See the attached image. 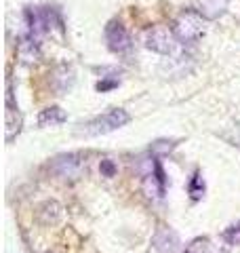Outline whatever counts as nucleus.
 <instances>
[{
  "label": "nucleus",
  "instance_id": "f257e3e1",
  "mask_svg": "<svg viewBox=\"0 0 240 253\" xmlns=\"http://www.w3.org/2000/svg\"><path fill=\"white\" fill-rule=\"evenodd\" d=\"M129 121H131V116H129L126 110L114 108L106 114L93 118V121H89V123L80 125V129L76 133L78 135H84V137H97V135H106V133H112V131L120 129V126L129 125Z\"/></svg>",
  "mask_w": 240,
  "mask_h": 253
},
{
  "label": "nucleus",
  "instance_id": "f03ea898",
  "mask_svg": "<svg viewBox=\"0 0 240 253\" xmlns=\"http://www.w3.org/2000/svg\"><path fill=\"white\" fill-rule=\"evenodd\" d=\"M23 15H26V26H28L26 36L34 38V41H38L42 34H46L53 26L61 28L59 13L55 9H49V6H30Z\"/></svg>",
  "mask_w": 240,
  "mask_h": 253
},
{
  "label": "nucleus",
  "instance_id": "7ed1b4c3",
  "mask_svg": "<svg viewBox=\"0 0 240 253\" xmlns=\"http://www.w3.org/2000/svg\"><path fill=\"white\" fill-rule=\"evenodd\" d=\"M204 17L194 9H188L179 13V17L173 23L175 38L179 42H196L200 36L204 34Z\"/></svg>",
  "mask_w": 240,
  "mask_h": 253
},
{
  "label": "nucleus",
  "instance_id": "20e7f679",
  "mask_svg": "<svg viewBox=\"0 0 240 253\" xmlns=\"http://www.w3.org/2000/svg\"><path fill=\"white\" fill-rule=\"evenodd\" d=\"M143 44H146L150 51L158 53V55H171L175 51V46H177V38H175L173 28L154 26V28H150L146 32Z\"/></svg>",
  "mask_w": 240,
  "mask_h": 253
},
{
  "label": "nucleus",
  "instance_id": "39448f33",
  "mask_svg": "<svg viewBox=\"0 0 240 253\" xmlns=\"http://www.w3.org/2000/svg\"><path fill=\"white\" fill-rule=\"evenodd\" d=\"M82 169H84V161H82V156L76 152L59 154L57 158H53V163H51V173L61 179H76L80 173H82Z\"/></svg>",
  "mask_w": 240,
  "mask_h": 253
},
{
  "label": "nucleus",
  "instance_id": "423d86ee",
  "mask_svg": "<svg viewBox=\"0 0 240 253\" xmlns=\"http://www.w3.org/2000/svg\"><path fill=\"white\" fill-rule=\"evenodd\" d=\"M21 126H23V118L19 108L15 106L13 101V86L11 81H6V112H4V139L6 144H11L21 133Z\"/></svg>",
  "mask_w": 240,
  "mask_h": 253
},
{
  "label": "nucleus",
  "instance_id": "0eeeda50",
  "mask_svg": "<svg viewBox=\"0 0 240 253\" xmlns=\"http://www.w3.org/2000/svg\"><path fill=\"white\" fill-rule=\"evenodd\" d=\"M106 42L112 53H126V51H131V46H133L131 34L126 32L122 23L116 19L106 26Z\"/></svg>",
  "mask_w": 240,
  "mask_h": 253
},
{
  "label": "nucleus",
  "instance_id": "6e6552de",
  "mask_svg": "<svg viewBox=\"0 0 240 253\" xmlns=\"http://www.w3.org/2000/svg\"><path fill=\"white\" fill-rule=\"evenodd\" d=\"M152 251L154 253H179V236L169 228L156 230L152 239Z\"/></svg>",
  "mask_w": 240,
  "mask_h": 253
},
{
  "label": "nucleus",
  "instance_id": "1a4fd4ad",
  "mask_svg": "<svg viewBox=\"0 0 240 253\" xmlns=\"http://www.w3.org/2000/svg\"><path fill=\"white\" fill-rule=\"evenodd\" d=\"M230 0H192V9L198 11L206 21L219 19L228 11Z\"/></svg>",
  "mask_w": 240,
  "mask_h": 253
},
{
  "label": "nucleus",
  "instance_id": "9d476101",
  "mask_svg": "<svg viewBox=\"0 0 240 253\" xmlns=\"http://www.w3.org/2000/svg\"><path fill=\"white\" fill-rule=\"evenodd\" d=\"M17 55H19L21 63H34V61H38V57H40L38 41H34V38H30V36H23L19 46H17Z\"/></svg>",
  "mask_w": 240,
  "mask_h": 253
},
{
  "label": "nucleus",
  "instance_id": "9b49d317",
  "mask_svg": "<svg viewBox=\"0 0 240 253\" xmlns=\"http://www.w3.org/2000/svg\"><path fill=\"white\" fill-rule=\"evenodd\" d=\"M66 121H68V114L57 106L46 108V110H42V112L38 114V125L40 126H59Z\"/></svg>",
  "mask_w": 240,
  "mask_h": 253
},
{
  "label": "nucleus",
  "instance_id": "f8f14e48",
  "mask_svg": "<svg viewBox=\"0 0 240 253\" xmlns=\"http://www.w3.org/2000/svg\"><path fill=\"white\" fill-rule=\"evenodd\" d=\"M38 219L42 221L44 226H53L61 219V205L55 201H46L42 207L38 209Z\"/></svg>",
  "mask_w": 240,
  "mask_h": 253
},
{
  "label": "nucleus",
  "instance_id": "ddd939ff",
  "mask_svg": "<svg viewBox=\"0 0 240 253\" xmlns=\"http://www.w3.org/2000/svg\"><path fill=\"white\" fill-rule=\"evenodd\" d=\"M72 84H74V72H72V68L59 66L57 74H55V89L59 93H66L72 89Z\"/></svg>",
  "mask_w": 240,
  "mask_h": 253
},
{
  "label": "nucleus",
  "instance_id": "4468645a",
  "mask_svg": "<svg viewBox=\"0 0 240 253\" xmlns=\"http://www.w3.org/2000/svg\"><path fill=\"white\" fill-rule=\"evenodd\" d=\"M206 249H209V239L206 236H198V239L190 241L181 253H206Z\"/></svg>",
  "mask_w": 240,
  "mask_h": 253
},
{
  "label": "nucleus",
  "instance_id": "2eb2a0df",
  "mask_svg": "<svg viewBox=\"0 0 240 253\" xmlns=\"http://www.w3.org/2000/svg\"><path fill=\"white\" fill-rule=\"evenodd\" d=\"M188 190H190V194H192V199H194V201H198L200 196L204 194V181H202V177H200L198 173H194V177L190 179Z\"/></svg>",
  "mask_w": 240,
  "mask_h": 253
},
{
  "label": "nucleus",
  "instance_id": "dca6fc26",
  "mask_svg": "<svg viewBox=\"0 0 240 253\" xmlns=\"http://www.w3.org/2000/svg\"><path fill=\"white\" fill-rule=\"evenodd\" d=\"M223 241L228 245H240V224L230 226L226 232H223Z\"/></svg>",
  "mask_w": 240,
  "mask_h": 253
},
{
  "label": "nucleus",
  "instance_id": "f3484780",
  "mask_svg": "<svg viewBox=\"0 0 240 253\" xmlns=\"http://www.w3.org/2000/svg\"><path fill=\"white\" fill-rule=\"evenodd\" d=\"M118 78H110V76H103L101 81L95 84V89L97 91H101V93H106V91H110V89H114V86H118Z\"/></svg>",
  "mask_w": 240,
  "mask_h": 253
},
{
  "label": "nucleus",
  "instance_id": "a211bd4d",
  "mask_svg": "<svg viewBox=\"0 0 240 253\" xmlns=\"http://www.w3.org/2000/svg\"><path fill=\"white\" fill-rule=\"evenodd\" d=\"M99 169H101V175H103V177H114V173H116V165L112 163L110 158H106V161H101Z\"/></svg>",
  "mask_w": 240,
  "mask_h": 253
},
{
  "label": "nucleus",
  "instance_id": "6ab92c4d",
  "mask_svg": "<svg viewBox=\"0 0 240 253\" xmlns=\"http://www.w3.org/2000/svg\"><path fill=\"white\" fill-rule=\"evenodd\" d=\"M175 148V144H173V141H156V144H152V152H171V150Z\"/></svg>",
  "mask_w": 240,
  "mask_h": 253
},
{
  "label": "nucleus",
  "instance_id": "aec40b11",
  "mask_svg": "<svg viewBox=\"0 0 240 253\" xmlns=\"http://www.w3.org/2000/svg\"><path fill=\"white\" fill-rule=\"evenodd\" d=\"M221 253H226V251H221Z\"/></svg>",
  "mask_w": 240,
  "mask_h": 253
}]
</instances>
